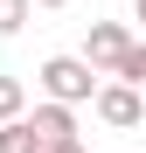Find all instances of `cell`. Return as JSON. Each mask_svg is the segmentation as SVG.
<instances>
[{
	"label": "cell",
	"mask_w": 146,
	"mask_h": 153,
	"mask_svg": "<svg viewBox=\"0 0 146 153\" xmlns=\"http://www.w3.org/2000/svg\"><path fill=\"white\" fill-rule=\"evenodd\" d=\"M49 139L35 132V118L28 111H21V118H7V125H0V153H42Z\"/></svg>",
	"instance_id": "cell-5"
},
{
	"label": "cell",
	"mask_w": 146,
	"mask_h": 153,
	"mask_svg": "<svg viewBox=\"0 0 146 153\" xmlns=\"http://www.w3.org/2000/svg\"><path fill=\"white\" fill-rule=\"evenodd\" d=\"M132 21H139V28H146V0H132Z\"/></svg>",
	"instance_id": "cell-9"
},
{
	"label": "cell",
	"mask_w": 146,
	"mask_h": 153,
	"mask_svg": "<svg viewBox=\"0 0 146 153\" xmlns=\"http://www.w3.org/2000/svg\"><path fill=\"white\" fill-rule=\"evenodd\" d=\"M35 132L56 146V139H77V118H70V105L63 97H49V105H35Z\"/></svg>",
	"instance_id": "cell-4"
},
{
	"label": "cell",
	"mask_w": 146,
	"mask_h": 153,
	"mask_svg": "<svg viewBox=\"0 0 146 153\" xmlns=\"http://www.w3.org/2000/svg\"><path fill=\"white\" fill-rule=\"evenodd\" d=\"M125 49H132V28H125V21H90V35H84V56L97 63V76H111Z\"/></svg>",
	"instance_id": "cell-3"
},
{
	"label": "cell",
	"mask_w": 146,
	"mask_h": 153,
	"mask_svg": "<svg viewBox=\"0 0 146 153\" xmlns=\"http://www.w3.org/2000/svg\"><path fill=\"white\" fill-rule=\"evenodd\" d=\"M28 14H35V0H0V35H21Z\"/></svg>",
	"instance_id": "cell-7"
},
{
	"label": "cell",
	"mask_w": 146,
	"mask_h": 153,
	"mask_svg": "<svg viewBox=\"0 0 146 153\" xmlns=\"http://www.w3.org/2000/svg\"><path fill=\"white\" fill-rule=\"evenodd\" d=\"M28 111V91H21V76H0V125Z\"/></svg>",
	"instance_id": "cell-6"
},
{
	"label": "cell",
	"mask_w": 146,
	"mask_h": 153,
	"mask_svg": "<svg viewBox=\"0 0 146 153\" xmlns=\"http://www.w3.org/2000/svg\"><path fill=\"white\" fill-rule=\"evenodd\" d=\"M97 118L111 125V132H132V125L146 118V97H139V84H125V76H111V84H97Z\"/></svg>",
	"instance_id": "cell-2"
},
{
	"label": "cell",
	"mask_w": 146,
	"mask_h": 153,
	"mask_svg": "<svg viewBox=\"0 0 146 153\" xmlns=\"http://www.w3.org/2000/svg\"><path fill=\"white\" fill-rule=\"evenodd\" d=\"M35 7H70V0H35Z\"/></svg>",
	"instance_id": "cell-10"
},
{
	"label": "cell",
	"mask_w": 146,
	"mask_h": 153,
	"mask_svg": "<svg viewBox=\"0 0 146 153\" xmlns=\"http://www.w3.org/2000/svg\"><path fill=\"white\" fill-rule=\"evenodd\" d=\"M42 153H84V139H56V146H42Z\"/></svg>",
	"instance_id": "cell-8"
},
{
	"label": "cell",
	"mask_w": 146,
	"mask_h": 153,
	"mask_svg": "<svg viewBox=\"0 0 146 153\" xmlns=\"http://www.w3.org/2000/svg\"><path fill=\"white\" fill-rule=\"evenodd\" d=\"M35 84L49 97H63V105H90V97H97V63L90 56H49L35 70Z\"/></svg>",
	"instance_id": "cell-1"
}]
</instances>
